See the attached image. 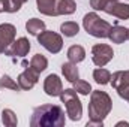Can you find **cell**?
<instances>
[{
	"instance_id": "cell-18",
	"label": "cell",
	"mask_w": 129,
	"mask_h": 127,
	"mask_svg": "<svg viewBox=\"0 0 129 127\" xmlns=\"http://www.w3.org/2000/svg\"><path fill=\"white\" fill-rule=\"evenodd\" d=\"M47 67H48V60H47L42 54H36V55L32 57V60H30V69H33L35 72L41 73V72H44Z\"/></svg>"
},
{
	"instance_id": "cell-31",
	"label": "cell",
	"mask_w": 129,
	"mask_h": 127,
	"mask_svg": "<svg viewBox=\"0 0 129 127\" xmlns=\"http://www.w3.org/2000/svg\"><path fill=\"white\" fill-rule=\"evenodd\" d=\"M128 102H129V100H128Z\"/></svg>"
},
{
	"instance_id": "cell-4",
	"label": "cell",
	"mask_w": 129,
	"mask_h": 127,
	"mask_svg": "<svg viewBox=\"0 0 129 127\" xmlns=\"http://www.w3.org/2000/svg\"><path fill=\"white\" fill-rule=\"evenodd\" d=\"M59 97L66 106V115H69L72 121H80L83 117V105L77 96V91L74 88H66L60 93Z\"/></svg>"
},
{
	"instance_id": "cell-3",
	"label": "cell",
	"mask_w": 129,
	"mask_h": 127,
	"mask_svg": "<svg viewBox=\"0 0 129 127\" xmlns=\"http://www.w3.org/2000/svg\"><path fill=\"white\" fill-rule=\"evenodd\" d=\"M83 27H84V30L89 33L90 36L105 39V37H108L110 30H111L113 26L108 21L102 20L96 12H89L83 18Z\"/></svg>"
},
{
	"instance_id": "cell-25",
	"label": "cell",
	"mask_w": 129,
	"mask_h": 127,
	"mask_svg": "<svg viewBox=\"0 0 129 127\" xmlns=\"http://www.w3.org/2000/svg\"><path fill=\"white\" fill-rule=\"evenodd\" d=\"M108 2H110V0H90V6H92L95 11H104Z\"/></svg>"
},
{
	"instance_id": "cell-7",
	"label": "cell",
	"mask_w": 129,
	"mask_h": 127,
	"mask_svg": "<svg viewBox=\"0 0 129 127\" xmlns=\"http://www.w3.org/2000/svg\"><path fill=\"white\" fill-rule=\"evenodd\" d=\"M30 51V42L27 37H18L11 43L9 48H6L5 54L9 57H26Z\"/></svg>"
},
{
	"instance_id": "cell-6",
	"label": "cell",
	"mask_w": 129,
	"mask_h": 127,
	"mask_svg": "<svg viewBox=\"0 0 129 127\" xmlns=\"http://www.w3.org/2000/svg\"><path fill=\"white\" fill-rule=\"evenodd\" d=\"M113 57H114V51L110 45L96 43L92 46V60L98 67H104L105 64H108L113 60Z\"/></svg>"
},
{
	"instance_id": "cell-5",
	"label": "cell",
	"mask_w": 129,
	"mask_h": 127,
	"mask_svg": "<svg viewBox=\"0 0 129 127\" xmlns=\"http://www.w3.org/2000/svg\"><path fill=\"white\" fill-rule=\"evenodd\" d=\"M38 42L51 54H59L63 48V39L59 33L51 32V30H44L39 33L38 36Z\"/></svg>"
},
{
	"instance_id": "cell-13",
	"label": "cell",
	"mask_w": 129,
	"mask_h": 127,
	"mask_svg": "<svg viewBox=\"0 0 129 127\" xmlns=\"http://www.w3.org/2000/svg\"><path fill=\"white\" fill-rule=\"evenodd\" d=\"M62 73H63L64 79L69 81V82H75L77 79H80V72H78V67L77 64L72 63V61H68V63L62 64Z\"/></svg>"
},
{
	"instance_id": "cell-20",
	"label": "cell",
	"mask_w": 129,
	"mask_h": 127,
	"mask_svg": "<svg viewBox=\"0 0 129 127\" xmlns=\"http://www.w3.org/2000/svg\"><path fill=\"white\" fill-rule=\"evenodd\" d=\"M60 32H62V34H64L66 37H74V36L78 34L80 27H78V24L74 23V21H66V23H63V24L60 26Z\"/></svg>"
},
{
	"instance_id": "cell-28",
	"label": "cell",
	"mask_w": 129,
	"mask_h": 127,
	"mask_svg": "<svg viewBox=\"0 0 129 127\" xmlns=\"http://www.w3.org/2000/svg\"><path fill=\"white\" fill-rule=\"evenodd\" d=\"M2 52H5V48H3V46L0 45V54H2Z\"/></svg>"
},
{
	"instance_id": "cell-1",
	"label": "cell",
	"mask_w": 129,
	"mask_h": 127,
	"mask_svg": "<svg viewBox=\"0 0 129 127\" xmlns=\"http://www.w3.org/2000/svg\"><path fill=\"white\" fill-rule=\"evenodd\" d=\"M66 123L64 111L59 105H41L33 109L30 126L32 127H63Z\"/></svg>"
},
{
	"instance_id": "cell-21",
	"label": "cell",
	"mask_w": 129,
	"mask_h": 127,
	"mask_svg": "<svg viewBox=\"0 0 129 127\" xmlns=\"http://www.w3.org/2000/svg\"><path fill=\"white\" fill-rule=\"evenodd\" d=\"M2 123L8 127H15L18 124L15 112L12 109H3V112H2Z\"/></svg>"
},
{
	"instance_id": "cell-19",
	"label": "cell",
	"mask_w": 129,
	"mask_h": 127,
	"mask_svg": "<svg viewBox=\"0 0 129 127\" xmlns=\"http://www.w3.org/2000/svg\"><path fill=\"white\" fill-rule=\"evenodd\" d=\"M93 79L96 81L98 84L101 85H105V84H110V79H111V73L104 69V67H98L93 70Z\"/></svg>"
},
{
	"instance_id": "cell-22",
	"label": "cell",
	"mask_w": 129,
	"mask_h": 127,
	"mask_svg": "<svg viewBox=\"0 0 129 127\" xmlns=\"http://www.w3.org/2000/svg\"><path fill=\"white\" fill-rule=\"evenodd\" d=\"M27 0H3V6H5V12L8 14H15L21 9V6L26 3Z\"/></svg>"
},
{
	"instance_id": "cell-26",
	"label": "cell",
	"mask_w": 129,
	"mask_h": 127,
	"mask_svg": "<svg viewBox=\"0 0 129 127\" xmlns=\"http://www.w3.org/2000/svg\"><path fill=\"white\" fill-rule=\"evenodd\" d=\"M104 126V121H98V120H90L87 123V127H102Z\"/></svg>"
},
{
	"instance_id": "cell-16",
	"label": "cell",
	"mask_w": 129,
	"mask_h": 127,
	"mask_svg": "<svg viewBox=\"0 0 129 127\" xmlns=\"http://www.w3.org/2000/svg\"><path fill=\"white\" fill-rule=\"evenodd\" d=\"M56 9H57V15H71L75 12L77 5L74 0H57Z\"/></svg>"
},
{
	"instance_id": "cell-24",
	"label": "cell",
	"mask_w": 129,
	"mask_h": 127,
	"mask_svg": "<svg viewBox=\"0 0 129 127\" xmlns=\"http://www.w3.org/2000/svg\"><path fill=\"white\" fill-rule=\"evenodd\" d=\"M0 88H9V90H14V91H20L18 82H15L9 75H3L0 78Z\"/></svg>"
},
{
	"instance_id": "cell-17",
	"label": "cell",
	"mask_w": 129,
	"mask_h": 127,
	"mask_svg": "<svg viewBox=\"0 0 129 127\" xmlns=\"http://www.w3.org/2000/svg\"><path fill=\"white\" fill-rule=\"evenodd\" d=\"M26 30L32 36H38L39 33H42L45 30V23L42 20H38V18H30L26 23Z\"/></svg>"
},
{
	"instance_id": "cell-27",
	"label": "cell",
	"mask_w": 129,
	"mask_h": 127,
	"mask_svg": "<svg viewBox=\"0 0 129 127\" xmlns=\"http://www.w3.org/2000/svg\"><path fill=\"white\" fill-rule=\"evenodd\" d=\"M0 12H5V6H3V0H0Z\"/></svg>"
},
{
	"instance_id": "cell-10",
	"label": "cell",
	"mask_w": 129,
	"mask_h": 127,
	"mask_svg": "<svg viewBox=\"0 0 129 127\" xmlns=\"http://www.w3.org/2000/svg\"><path fill=\"white\" fill-rule=\"evenodd\" d=\"M44 91L48 96H51V97L60 96V93L63 91L62 79H60L57 75H54V73L48 75V76L45 78V81H44Z\"/></svg>"
},
{
	"instance_id": "cell-2",
	"label": "cell",
	"mask_w": 129,
	"mask_h": 127,
	"mask_svg": "<svg viewBox=\"0 0 129 127\" xmlns=\"http://www.w3.org/2000/svg\"><path fill=\"white\" fill-rule=\"evenodd\" d=\"M113 100L105 91L101 90H92L90 103H89V117L90 120L104 121L107 115L111 112Z\"/></svg>"
},
{
	"instance_id": "cell-11",
	"label": "cell",
	"mask_w": 129,
	"mask_h": 127,
	"mask_svg": "<svg viewBox=\"0 0 129 127\" xmlns=\"http://www.w3.org/2000/svg\"><path fill=\"white\" fill-rule=\"evenodd\" d=\"M15 34H17V29L15 26L9 24V23H5V24H0V45L5 48H9L11 43L15 40Z\"/></svg>"
},
{
	"instance_id": "cell-15",
	"label": "cell",
	"mask_w": 129,
	"mask_h": 127,
	"mask_svg": "<svg viewBox=\"0 0 129 127\" xmlns=\"http://www.w3.org/2000/svg\"><path fill=\"white\" fill-rule=\"evenodd\" d=\"M68 58H69V61H72L75 64L81 63L86 58V49L81 45H72L68 49Z\"/></svg>"
},
{
	"instance_id": "cell-8",
	"label": "cell",
	"mask_w": 129,
	"mask_h": 127,
	"mask_svg": "<svg viewBox=\"0 0 129 127\" xmlns=\"http://www.w3.org/2000/svg\"><path fill=\"white\" fill-rule=\"evenodd\" d=\"M108 15H113L119 20H129V5L122 3L120 0H110L104 9Z\"/></svg>"
},
{
	"instance_id": "cell-12",
	"label": "cell",
	"mask_w": 129,
	"mask_h": 127,
	"mask_svg": "<svg viewBox=\"0 0 129 127\" xmlns=\"http://www.w3.org/2000/svg\"><path fill=\"white\" fill-rule=\"evenodd\" d=\"M56 5H57V0H36L38 11L47 17H56L57 15Z\"/></svg>"
},
{
	"instance_id": "cell-14",
	"label": "cell",
	"mask_w": 129,
	"mask_h": 127,
	"mask_svg": "<svg viewBox=\"0 0 129 127\" xmlns=\"http://www.w3.org/2000/svg\"><path fill=\"white\" fill-rule=\"evenodd\" d=\"M108 39L113 42V43H123L126 39H128V29L122 27V26H113L110 34H108Z\"/></svg>"
},
{
	"instance_id": "cell-29",
	"label": "cell",
	"mask_w": 129,
	"mask_h": 127,
	"mask_svg": "<svg viewBox=\"0 0 129 127\" xmlns=\"http://www.w3.org/2000/svg\"><path fill=\"white\" fill-rule=\"evenodd\" d=\"M126 75H128V79H129V70H126Z\"/></svg>"
},
{
	"instance_id": "cell-23",
	"label": "cell",
	"mask_w": 129,
	"mask_h": 127,
	"mask_svg": "<svg viewBox=\"0 0 129 127\" xmlns=\"http://www.w3.org/2000/svg\"><path fill=\"white\" fill-rule=\"evenodd\" d=\"M74 90L81 96H89V93H92V85H90L87 81L77 79V81L74 82Z\"/></svg>"
},
{
	"instance_id": "cell-30",
	"label": "cell",
	"mask_w": 129,
	"mask_h": 127,
	"mask_svg": "<svg viewBox=\"0 0 129 127\" xmlns=\"http://www.w3.org/2000/svg\"><path fill=\"white\" fill-rule=\"evenodd\" d=\"M128 39H129V29H128Z\"/></svg>"
},
{
	"instance_id": "cell-9",
	"label": "cell",
	"mask_w": 129,
	"mask_h": 127,
	"mask_svg": "<svg viewBox=\"0 0 129 127\" xmlns=\"http://www.w3.org/2000/svg\"><path fill=\"white\" fill-rule=\"evenodd\" d=\"M17 79H18L17 82H18V85H20V90L27 91V90H32L33 87L38 84V81H39V73L35 72L30 67H27L24 72H21V73L18 75Z\"/></svg>"
}]
</instances>
